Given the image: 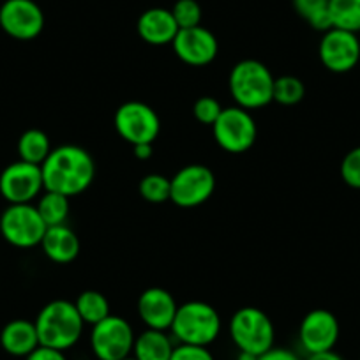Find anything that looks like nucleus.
<instances>
[{
  "label": "nucleus",
  "mask_w": 360,
  "mask_h": 360,
  "mask_svg": "<svg viewBox=\"0 0 360 360\" xmlns=\"http://www.w3.org/2000/svg\"><path fill=\"white\" fill-rule=\"evenodd\" d=\"M274 79L263 62L245 58L231 68L228 86L237 106L258 110L274 101Z\"/></svg>",
  "instance_id": "obj_3"
},
{
  "label": "nucleus",
  "mask_w": 360,
  "mask_h": 360,
  "mask_svg": "<svg viewBox=\"0 0 360 360\" xmlns=\"http://www.w3.org/2000/svg\"><path fill=\"white\" fill-rule=\"evenodd\" d=\"M306 360H345L339 353H335L334 349L330 352H323V353H313V355L307 356Z\"/></svg>",
  "instance_id": "obj_35"
},
{
  "label": "nucleus",
  "mask_w": 360,
  "mask_h": 360,
  "mask_svg": "<svg viewBox=\"0 0 360 360\" xmlns=\"http://www.w3.org/2000/svg\"><path fill=\"white\" fill-rule=\"evenodd\" d=\"M228 330L238 352L259 356L274 348V323L259 307L245 306L235 311L233 316L230 318Z\"/></svg>",
  "instance_id": "obj_5"
},
{
  "label": "nucleus",
  "mask_w": 360,
  "mask_h": 360,
  "mask_svg": "<svg viewBox=\"0 0 360 360\" xmlns=\"http://www.w3.org/2000/svg\"><path fill=\"white\" fill-rule=\"evenodd\" d=\"M27 360H68V356H65V353L60 352V349L48 348V346L39 345L29 356H27Z\"/></svg>",
  "instance_id": "obj_32"
},
{
  "label": "nucleus",
  "mask_w": 360,
  "mask_h": 360,
  "mask_svg": "<svg viewBox=\"0 0 360 360\" xmlns=\"http://www.w3.org/2000/svg\"><path fill=\"white\" fill-rule=\"evenodd\" d=\"M237 360H258V356L251 355V353H245V352H238Z\"/></svg>",
  "instance_id": "obj_36"
},
{
  "label": "nucleus",
  "mask_w": 360,
  "mask_h": 360,
  "mask_svg": "<svg viewBox=\"0 0 360 360\" xmlns=\"http://www.w3.org/2000/svg\"><path fill=\"white\" fill-rule=\"evenodd\" d=\"M328 11L335 29L360 32V0H328Z\"/></svg>",
  "instance_id": "obj_25"
},
{
  "label": "nucleus",
  "mask_w": 360,
  "mask_h": 360,
  "mask_svg": "<svg viewBox=\"0 0 360 360\" xmlns=\"http://www.w3.org/2000/svg\"><path fill=\"white\" fill-rule=\"evenodd\" d=\"M136 30L138 36L147 44H152V46H165V44L173 43V39H175L176 32L180 29L169 9L150 8L140 15L136 23Z\"/></svg>",
  "instance_id": "obj_17"
},
{
  "label": "nucleus",
  "mask_w": 360,
  "mask_h": 360,
  "mask_svg": "<svg viewBox=\"0 0 360 360\" xmlns=\"http://www.w3.org/2000/svg\"><path fill=\"white\" fill-rule=\"evenodd\" d=\"M306 96L304 82L297 76L285 75L274 79V101L283 106H293Z\"/></svg>",
  "instance_id": "obj_26"
},
{
  "label": "nucleus",
  "mask_w": 360,
  "mask_h": 360,
  "mask_svg": "<svg viewBox=\"0 0 360 360\" xmlns=\"http://www.w3.org/2000/svg\"><path fill=\"white\" fill-rule=\"evenodd\" d=\"M51 150L53 148H51L50 138L41 129L25 131L18 140L20 161L30 162V165L41 166Z\"/></svg>",
  "instance_id": "obj_21"
},
{
  "label": "nucleus",
  "mask_w": 360,
  "mask_h": 360,
  "mask_svg": "<svg viewBox=\"0 0 360 360\" xmlns=\"http://www.w3.org/2000/svg\"><path fill=\"white\" fill-rule=\"evenodd\" d=\"M169 360H214L209 346H196V345H182L173 348L172 359Z\"/></svg>",
  "instance_id": "obj_31"
},
{
  "label": "nucleus",
  "mask_w": 360,
  "mask_h": 360,
  "mask_svg": "<svg viewBox=\"0 0 360 360\" xmlns=\"http://www.w3.org/2000/svg\"><path fill=\"white\" fill-rule=\"evenodd\" d=\"M113 124L127 143H154L161 131V120L152 106L141 101H127L117 108Z\"/></svg>",
  "instance_id": "obj_10"
},
{
  "label": "nucleus",
  "mask_w": 360,
  "mask_h": 360,
  "mask_svg": "<svg viewBox=\"0 0 360 360\" xmlns=\"http://www.w3.org/2000/svg\"><path fill=\"white\" fill-rule=\"evenodd\" d=\"M341 176L346 186L353 189H360V147L352 148L342 158Z\"/></svg>",
  "instance_id": "obj_30"
},
{
  "label": "nucleus",
  "mask_w": 360,
  "mask_h": 360,
  "mask_svg": "<svg viewBox=\"0 0 360 360\" xmlns=\"http://www.w3.org/2000/svg\"><path fill=\"white\" fill-rule=\"evenodd\" d=\"M258 360H300L299 355L286 348H272L258 356Z\"/></svg>",
  "instance_id": "obj_33"
},
{
  "label": "nucleus",
  "mask_w": 360,
  "mask_h": 360,
  "mask_svg": "<svg viewBox=\"0 0 360 360\" xmlns=\"http://www.w3.org/2000/svg\"><path fill=\"white\" fill-rule=\"evenodd\" d=\"M44 191L78 196L90 188L96 179V161L83 147L60 145L53 148L41 165Z\"/></svg>",
  "instance_id": "obj_1"
},
{
  "label": "nucleus",
  "mask_w": 360,
  "mask_h": 360,
  "mask_svg": "<svg viewBox=\"0 0 360 360\" xmlns=\"http://www.w3.org/2000/svg\"><path fill=\"white\" fill-rule=\"evenodd\" d=\"M212 133L223 150L230 154H242L255 145L258 129L249 110L230 106L223 108L219 119L212 126Z\"/></svg>",
  "instance_id": "obj_9"
},
{
  "label": "nucleus",
  "mask_w": 360,
  "mask_h": 360,
  "mask_svg": "<svg viewBox=\"0 0 360 360\" xmlns=\"http://www.w3.org/2000/svg\"><path fill=\"white\" fill-rule=\"evenodd\" d=\"M44 189L41 166L16 161L0 173V195L9 205L30 203Z\"/></svg>",
  "instance_id": "obj_11"
},
{
  "label": "nucleus",
  "mask_w": 360,
  "mask_h": 360,
  "mask_svg": "<svg viewBox=\"0 0 360 360\" xmlns=\"http://www.w3.org/2000/svg\"><path fill=\"white\" fill-rule=\"evenodd\" d=\"M133 152L136 159L147 161V159H150L152 154H154V147H152V143H138L133 145Z\"/></svg>",
  "instance_id": "obj_34"
},
{
  "label": "nucleus",
  "mask_w": 360,
  "mask_h": 360,
  "mask_svg": "<svg viewBox=\"0 0 360 360\" xmlns=\"http://www.w3.org/2000/svg\"><path fill=\"white\" fill-rule=\"evenodd\" d=\"M320 60L328 71L342 72L352 71L360 60V41L355 32L342 29H330L323 34L320 41Z\"/></svg>",
  "instance_id": "obj_13"
},
{
  "label": "nucleus",
  "mask_w": 360,
  "mask_h": 360,
  "mask_svg": "<svg viewBox=\"0 0 360 360\" xmlns=\"http://www.w3.org/2000/svg\"><path fill=\"white\" fill-rule=\"evenodd\" d=\"M41 248L51 262L65 265V263L75 262L76 256L79 255V238L65 224L48 226L46 233L41 240Z\"/></svg>",
  "instance_id": "obj_18"
},
{
  "label": "nucleus",
  "mask_w": 360,
  "mask_h": 360,
  "mask_svg": "<svg viewBox=\"0 0 360 360\" xmlns=\"http://www.w3.org/2000/svg\"><path fill=\"white\" fill-rule=\"evenodd\" d=\"M173 348L175 346L165 330L147 328L134 339L133 356L136 360H169Z\"/></svg>",
  "instance_id": "obj_20"
},
{
  "label": "nucleus",
  "mask_w": 360,
  "mask_h": 360,
  "mask_svg": "<svg viewBox=\"0 0 360 360\" xmlns=\"http://www.w3.org/2000/svg\"><path fill=\"white\" fill-rule=\"evenodd\" d=\"M36 207L46 226L65 224V221L69 217V198L60 195V193L46 191L41 196L39 203Z\"/></svg>",
  "instance_id": "obj_24"
},
{
  "label": "nucleus",
  "mask_w": 360,
  "mask_h": 360,
  "mask_svg": "<svg viewBox=\"0 0 360 360\" xmlns=\"http://www.w3.org/2000/svg\"><path fill=\"white\" fill-rule=\"evenodd\" d=\"M75 306L78 314L82 316L83 323L94 327L96 323L108 318L110 314V300L106 299L105 293L98 290H85L75 300Z\"/></svg>",
  "instance_id": "obj_22"
},
{
  "label": "nucleus",
  "mask_w": 360,
  "mask_h": 360,
  "mask_svg": "<svg viewBox=\"0 0 360 360\" xmlns=\"http://www.w3.org/2000/svg\"><path fill=\"white\" fill-rule=\"evenodd\" d=\"M169 11H172L179 29L198 27L202 22V8L196 0H176Z\"/></svg>",
  "instance_id": "obj_28"
},
{
  "label": "nucleus",
  "mask_w": 360,
  "mask_h": 360,
  "mask_svg": "<svg viewBox=\"0 0 360 360\" xmlns=\"http://www.w3.org/2000/svg\"><path fill=\"white\" fill-rule=\"evenodd\" d=\"M169 330L182 345L209 346L219 338L221 316L210 304L191 300L179 306Z\"/></svg>",
  "instance_id": "obj_4"
},
{
  "label": "nucleus",
  "mask_w": 360,
  "mask_h": 360,
  "mask_svg": "<svg viewBox=\"0 0 360 360\" xmlns=\"http://www.w3.org/2000/svg\"><path fill=\"white\" fill-rule=\"evenodd\" d=\"M179 306L172 293L159 286L147 288L138 299V314L147 328L169 330Z\"/></svg>",
  "instance_id": "obj_16"
},
{
  "label": "nucleus",
  "mask_w": 360,
  "mask_h": 360,
  "mask_svg": "<svg viewBox=\"0 0 360 360\" xmlns=\"http://www.w3.org/2000/svg\"><path fill=\"white\" fill-rule=\"evenodd\" d=\"M140 195L148 203H162L169 200V179L161 173H148L140 180Z\"/></svg>",
  "instance_id": "obj_27"
},
{
  "label": "nucleus",
  "mask_w": 360,
  "mask_h": 360,
  "mask_svg": "<svg viewBox=\"0 0 360 360\" xmlns=\"http://www.w3.org/2000/svg\"><path fill=\"white\" fill-rule=\"evenodd\" d=\"M0 29L18 41H32L44 29V13L34 0H6L0 6Z\"/></svg>",
  "instance_id": "obj_12"
},
{
  "label": "nucleus",
  "mask_w": 360,
  "mask_h": 360,
  "mask_svg": "<svg viewBox=\"0 0 360 360\" xmlns=\"http://www.w3.org/2000/svg\"><path fill=\"white\" fill-rule=\"evenodd\" d=\"M133 327L117 314H110L96 323L90 332V348L98 360H124L131 356L134 346Z\"/></svg>",
  "instance_id": "obj_7"
},
{
  "label": "nucleus",
  "mask_w": 360,
  "mask_h": 360,
  "mask_svg": "<svg viewBox=\"0 0 360 360\" xmlns=\"http://www.w3.org/2000/svg\"><path fill=\"white\" fill-rule=\"evenodd\" d=\"M34 323L39 335V345L60 352L72 348L79 341L85 327L75 302L62 299L48 302L39 311Z\"/></svg>",
  "instance_id": "obj_2"
},
{
  "label": "nucleus",
  "mask_w": 360,
  "mask_h": 360,
  "mask_svg": "<svg viewBox=\"0 0 360 360\" xmlns=\"http://www.w3.org/2000/svg\"><path fill=\"white\" fill-rule=\"evenodd\" d=\"M0 345L13 356H29L39 346L36 323L29 320H13L0 332Z\"/></svg>",
  "instance_id": "obj_19"
},
{
  "label": "nucleus",
  "mask_w": 360,
  "mask_h": 360,
  "mask_svg": "<svg viewBox=\"0 0 360 360\" xmlns=\"http://www.w3.org/2000/svg\"><path fill=\"white\" fill-rule=\"evenodd\" d=\"M292 2L300 18L306 20L314 30L325 34L327 30L334 29L328 11V0H292Z\"/></svg>",
  "instance_id": "obj_23"
},
{
  "label": "nucleus",
  "mask_w": 360,
  "mask_h": 360,
  "mask_svg": "<svg viewBox=\"0 0 360 360\" xmlns=\"http://www.w3.org/2000/svg\"><path fill=\"white\" fill-rule=\"evenodd\" d=\"M216 189V176L205 165H188L169 179V200L180 209L205 203Z\"/></svg>",
  "instance_id": "obj_8"
},
{
  "label": "nucleus",
  "mask_w": 360,
  "mask_h": 360,
  "mask_svg": "<svg viewBox=\"0 0 360 360\" xmlns=\"http://www.w3.org/2000/svg\"><path fill=\"white\" fill-rule=\"evenodd\" d=\"M124 360H136V359H134V356H127V359H124Z\"/></svg>",
  "instance_id": "obj_37"
},
{
  "label": "nucleus",
  "mask_w": 360,
  "mask_h": 360,
  "mask_svg": "<svg viewBox=\"0 0 360 360\" xmlns=\"http://www.w3.org/2000/svg\"><path fill=\"white\" fill-rule=\"evenodd\" d=\"M46 228L43 217L37 212V207L30 203L9 205L0 216V233L6 242L18 249L41 245Z\"/></svg>",
  "instance_id": "obj_6"
},
{
  "label": "nucleus",
  "mask_w": 360,
  "mask_h": 360,
  "mask_svg": "<svg viewBox=\"0 0 360 360\" xmlns=\"http://www.w3.org/2000/svg\"><path fill=\"white\" fill-rule=\"evenodd\" d=\"M221 112H223L221 103L216 98H210V96H203V98L196 99V103L193 105V115L203 126L212 127L216 120L219 119Z\"/></svg>",
  "instance_id": "obj_29"
},
{
  "label": "nucleus",
  "mask_w": 360,
  "mask_h": 360,
  "mask_svg": "<svg viewBox=\"0 0 360 360\" xmlns=\"http://www.w3.org/2000/svg\"><path fill=\"white\" fill-rule=\"evenodd\" d=\"M173 51L184 64L203 68L209 65L217 57L219 44L216 36L205 27H191V29H180L172 43Z\"/></svg>",
  "instance_id": "obj_15"
},
{
  "label": "nucleus",
  "mask_w": 360,
  "mask_h": 360,
  "mask_svg": "<svg viewBox=\"0 0 360 360\" xmlns=\"http://www.w3.org/2000/svg\"><path fill=\"white\" fill-rule=\"evenodd\" d=\"M339 321L328 309H313L302 318L299 327L300 346L307 352L323 353L334 349L339 339Z\"/></svg>",
  "instance_id": "obj_14"
}]
</instances>
